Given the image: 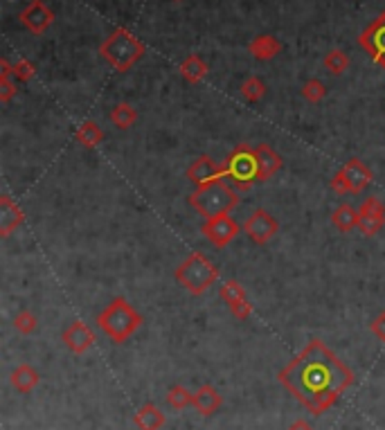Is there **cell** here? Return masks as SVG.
<instances>
[{
	"instance_id": "obj_30",
	"label": "cell",
	"mask_w": 385,
	"mask_h": 430,
	"mask_svg": "<svg viewBox=\"0 0 385 430\" xmlns=\"http://www.w3.org/2000/svg\"><path fill=\"white\" fill-rule=\"evenodd\" d=\"M324 95H327V88L320 79H309V82L302 86V97L311 101V104H320Z\"/></svg>"
},
{
	"instance_id": "obj_28",
	"label": "cell",
	"mask_w": 385,
	"mask_h": 430,
	"mask_svg": "<svg viewBox=\"0 0 385 430\" xmlns=\"http://www.w3.org/2000/svg\"><path fill=\"white\" fill-rule=\"evenodd\" d=\"M37 327H39V320H37V315H34L30 309H20V311L16 313V318H14V329H16L18 334L30 336V334L37 331Z\"/></svg>"
},
{
	"instance_id": "obj_27",
	"label": "cell",
	"mask_w": 385,
	"mask_h": 430,
	"mask_svg": "<svg viewBox=\"0 0 385 430\" xmlns=\"http://www.w3.org/2000/svg\"><path fill=\"white\" fill-rule=\"evenodd\" d=\"M16 79L11 75V65L7 59H3V75H0V101H9L16 95Z\"/></svg>"
},
{
	"instance_id": "obj_33",
	"label": "cell",
	"mask_w": 385,
	"mask_h": 430,
	"mask_svg": "<svg viewBox=\"0 0 385 430\" xmlns=\"http://www.w3.org/2000/svg\"><path fill=\"white\" fill-rule=\"evenodd\" d=\"M370 329H372V334H374L381 343H385V311H381V313L377 315V318L372 320Z\"/></svg>"
},
{
	"instance_id": "obj_14",
	"label": "cell",
	"mask_w": 385,
	"mask_h": 430,
	"mask_svg": "<svg viewBox=\"0 0 385 430\" xmlns=\"http://www.w3.org/2000/svg\"><path fill=\"white\" fill-rule=\"evenodd\" d=\"M52 20H54V14L50 11V7L43 3V0H32V3L23 9V14H20V23L34 34H43L52 25Z\"/></svg>"
},
{
	"instance_id": "obj_24",
	"label": "cell",
	"mask_w": 385,
	"mask_h": 430,
	"mask_svg": "<svg viewBox=\"0 0 385 430\" xmlns=\"http://www.w3.org/2000/svg\"><path fill=\"white\" fill-rule=\"evenodd\" d=\"M11 383H14L16 390L30 392V390L39 383V374H37V372H34L30 365H18V367L14 369V374H11Z\"/></svg>"
},
{
	"instance_id": "obj_32",
	"label": "cell",
	"mask_w": 385,
	"mask_h": 430,
	"mask_svg": "<svg viewBox=\"0 0 385 430\" xmlns=\"http://www.w3.org/2000/svg\"><path fill=\"white\" fill-rule=\"evenodd\" d=\"M169 403L174 405V408H185L187 403H194V397H189V392L185 388H172L169 390Z\"/></svg>"
},
{
	"instance_id": "obj_34",
	"label": "cell",
	"mask_w": 385,
	"mask_h": 430,
	"mask_svg": "<svg viewBox=\"0 0 385 430\" xmlns=\"http://www.w3.org/2000/svg\"><path fill=\"white\" fill-rule=\"evenodd\" d=\"M289 430H313V428H311V426H309L307 422H296V424H293V426H291Z\"/></svg>"
},
{
	"instance_id": "obj_16",
	"label": "cell",
	"mask_w": 385,
	"mask_h": 430,
	"mask_svg": "<svg viewBox=\"0 0 385 430\" xmlns=\"http://www.w3.org/2000/svg\"><path fill=\"white\" fill-rule=\"evenodd\" d=\"M23 223H25V212L11 201V196H0V236H9Z\"/></svg>"
},
{
	"instance_id": "obj_10",
	"label": "cell",
	"mask_w": 385,
	"mask_h": 430,
	"mask_svg": "<svg viewBox=\"0 0 385 430\" xmlns=\"http://www.w3.org/2000/svg\"><path fill=\"white\" fill-rule=\"evenodd\" d=\"M385 228V205L379 196H367L358 210V230L365 236H377Z\"/></svg>"
},
{
	"instance_id": "obj_5",
	"label": "cell",
	"mask_w": 385,
	"mask_h": 430,
	"mask_svg": "<svg viewBox=\"0 0 385 430\" xmlns=\"http://www.w3.org/2000/svg\"><path fill=\"white\" fill-rule=\"evenodd\" d=\"M174 275H176L178 284L187 289L191 296H203V293L217 284L219 268L203 253H191L185 262H180Z\"/></svg>"
},
{
	"instance_id": "obj_26",
	"label": "cell",
	"mask_w": 385,
	"mask_h": 430,
	"mask_svg": "<svg viewBox=\"0 0 385 430\" xmlns=\"http://www.w3.org/2000/svg\"><path fill=\"white\" fill-rule=\"evenodd\" d=\"M241 95L246 101H251V104H255V101H259L264 95H266V84L262 82L259 77H248L246 82L241 84Z\"/></svg>"
},
{
	"instance_id": "obj_17",
	"label": "cell",
	"mask_w": 385,
	"mask_h": 430,
	"mask_svg": "<svg viewBox=\"0 0 385 430\" xmlns=\"http://www.w3.org/2000/svg\"><path fill=\"white\" fill-rule=\"evenodd\" d=\"M255 151L259 160V183H264V180H270L282 169V156L275 149H270L268 144H257Z\"/></svg>"
},
{
	"instance_id": "obj_8",
	"label": "cell",
	"mask_w": 385,
	"mask_h": 430,
	"mask_svg": "<svg viewBox=\"0 0 385 430\" xmlns=\"http://www.w3.org/2000/svg\"><path fill=\"white\" fill-rule=\"evenodd\" d=\"M241 230H244V234H246L253 244L264 246V244H268V241L279 232V221H277L268 210L257 208V210H253L251 217L244 221Z\"/></svg>"
},
{
	"instance_id": "obj_9",
	"label": "cell",
	"mask_w": 385,
	"mask_h": 430,
	"mask_svg": "<svg viewBox=\"0 0 385 430\" xmlns=\"http://www.w3.org/2000/svg\"><path fill=\"white\" fill-rule=\"evenodd\" d=\"M239 223H236L230 214H223V217H212L206 219V223L201 225L203 236L214 246V248H225L234 241V236L239 234Z\"/></svg>"
},
{
	"instance_id": "obj_23",
	"label": "cell",
	"mask_w": 385,
	"mask_h": 430,
	"mask_svg": "<svg viewBox=\"0 0 385 430\" xmlns=\"http://www.w3.org/2000/svg\"><path fill=\"white\" fill-rule=\"evenodd\" d=\"M194 405H196V410H198V412H203V415H212V412L221 405V397H219V392H217V390H212L210 386H206V388H201L198 394L194 397Z\"/></svg>"
},
{
	"instance_id": "obj_12",
	"label": "cell",
	"mask_w": 385,
	"mask_h": 430,
	"mask_svg": "<svg viewBox=\"0 0 385 430\" xmlns=\"http://www.w3.org/2000/svg\"><path fill=\"white\" fill-rule=\"evenodd\" d=\"M219 296L221 300L228 304L230 313L234 315L236 320H248L253 313V304L248 302V296H246V289L239 284V282L234 279H228L223 282L221 289H219Z\"/></svg>"
},
{
	"instance_id": "obj_15",
	"label": "cell",
	"mask_w": 385,
	"mask_h": 430,
	"mask_svg": "<svg viewBox=\"0 0 385 430\" xmlns=\"http://www.w3.org/2000/svg\"><path fill=\"white\" fill-rule=\"evenodd\" d=\"M63 343L72 354H84V352H88L90 347H93L95 336H93V331L88 329L86 322L75 320L63 329Z\"/></svg>"
},
{
	"instance_id": "obj_13",
	"label": "cell",
	"mask_w": 385,
	"mask_h": 430,
	"mask_svg": "<svg viewBox=\"0 0 385 430\" xmlns=\"http://www.w3.org/2000/svg\"><path fill=\"white\" fill-rule=\"evenodd\" d=\"M358 43L372 54V59H374L381 68H385V11L363 34H360Z\"/></svg>"
},
{
	"instance_id": "obj_18",
	"label": "cell",
	"mask_w": 385,
	"mask_h": 430,
	"mask_svg": "<svg viewBox=\"0 0 385 430\" xmlns=\"http://www.w3.org/2000/svg\"><path fill=\"white\" fill-rule=\"evenodd\" d=\"M332 223L336 230L341 232H352L358 230V210H354L349 203H343L332 212Z\"/></svg>"
},
{
	"instance_id": "obj_7",
	"label": "cell",
	"mask_w": 385,
	"mask_h": 430,
	"mask_svg": "<svg viewBox=\"0 0 385 430\" xmlns=\"http://www.w3.org/2000/svg\"><path fill=\"white\" fill-rule=\"evenodd\" d=\"M372 180H374L372 169L363 160H358V158H349V160L334 174L332 189L336 191L338 196L360 194V191L372 185Z\"/></svg>"
},
{
	"instance_id": "obj_4",
	"label": "cell",
	"mask_w": 385,
	"mask_h": 430,
	"mask_svg": "<svg viewBox=\"0 0 385 430\" xmlns=\"http://www.w3.org/2000/svg\"><path fill=\"white\" fill-rule=\"evenodd\" d=\"M223 178L236 191H248L255 183H259V160L255 146L239 144L232 149L223 160Z\"/></svg>"
},
{
	"instance_id": "obj_3",
	"label": "cell",
	"mask_w": 385,
	"mask_h": 430,
	"mask_svg": "<svg viewBox=\"0 0 385 430\" xmlns=\"http://www.w3.org/2000/svg\"><path fill=\"white\" fill-rule=\"evenodd\" d=\"M97 327L113 343H124L142 327V315L127 298L118 296L97 315Z\"/></svg>"
},
{
	"instance_id": "obj_22",
	"label": "cell",
	"mask_w": 385,
	"mask_h": 430,
	"mask_svg": "<svg viewBox=\"0 0 385 430\" xmlns=\"http://www.w3.org/2000/svg\"><path fill=\"white\" fill-rule=\"evenodd\" d=\"M108 118H111V122L115 124L120 131H127V129L133 127L135 122H138V110H135L131 104H127V101H122V104L113 106Z\"/></svg>"
},
{
	"instance_id": "obj_25",
	"label": "cell",
	"mask_w": 385,
	"mask_h": 430,
	"mask_svg": "<svg viewBox=\"0 0 385 430\" xmlns=\"http://www.w3.org/2000/svg\"><path fill=\"white\" fill-rule=\"evenodd\" d=\"M135 424H138L142 430H158L165 424V417L158 412L153 405H144V408L135 415Z\"/></svg>"
},
{
	"instance_id": "obj_29",
	"label": "cell",
	"mask_w": 385,
	"mask_h": 430,
	"mask_svg": "<svg viewBox=\"0 0 385 430\" xmlns=\"http://www.w3.org/2000/svg\"><path fill=\"white\" fill-rule=\"evenodd\" d=\"M324 68L332 75H343L349 68V56L343 50H332L329 54L324 56Z\"/></svg>"
},
{
	"instance_id": "obj_21",
	"label": "cell",
	"mask_w": 385,
	"mask_h": 430,
	"mask_svg": "<svg viewBox=\"0 0 385 430\" xmlns=\"http://www.w3.org/2000/svg\"><path fill=\"white\" fill-rule=\"evenodd\" d=\"M180 75H183L185 82L198 84L201 79L208 75V63L203 61L198 54H189L187 59L180 63Z\"/></svg>"
},
{
	"instance_id": "obj_19",
	"label": "cell",
	"mask_w": 385,
	"mask_h": 430,
	"mask_svg": "<svg viewBox=\"0 0 385 430\" xmlns=\"http://www.w3.org/2000/svg\"><path fill=\"white\" fill-rule=\"evenodd\" d=\"M75 140L82 146H86V149H93V146H99L101 142H104V131H101L97 122L86 120L82 127L75 131Z\"/></svg>"
},
{
	"instance_id": "obj_11",
	"label": "cell",
	"mask_w": 385,
	"mask_h": 430,
	"mask_svg": "<svg viewBox=\"0 0 385 430\" xmlns=\"http://www.w3.org/2000/svg\"><path fill=\"white\" fill-rule=\"evenodd\" d=\"M185 176L194 187L210 185V183H214V180L223 178V163H217L208 153H203V156L194 158V160L189 163Z\"/></svg>"
},
{
	"instance_id": "obj_2",
	"label": "cell",
	"mask_w": 385,
	"mask_h": 430,
	"mask_svg": "<svg viewBox=\"0 0 385 430\" xmlns=\"http://www.w3.org/2000/svg\"><path fill=\"white\" fill-rule=\"evenodd\" d=\"M187 201H189L191 210L198 212V217L212 219V217L230 214L236 205H239V194H236V189L228 183V180L221 178V180H214L210 185L196 187Z\"/></svg>"
},
{
	"instance_id": "obj_31",
	"label": "cell",
	"mask_w": 385,
	"mask_h": 430,
	"mask_svg": "<svg viewBox=\"0 0 385 430\" xmlns=\"http://www.w3.org/2000/svg\"><path fill=\"white\" fill-rule=\"evenodd\" d=\"M34 65L30 63V61H25V59H20V61H16L14 65H11V75H14V79L16 82H30V79L34 77Z\"/></svg>"
},
{
	"instance_id": "obj_1",
	"label": "cell",
	"mask_w": 385,
	"mask_h": 430,
	"mask_svg": "<svg viewBox=\"0 0 385 430\" xmlns=\"http://www.w3.org/2000/svg\"><path fill=\"white\" fill-rule=\"evenodd\" d=\"M282 383L296 392L298 399L313 412H320L352 383V374L320 341H311V345L282 372Z\"/></svg>"
},
{
	"instance_id": "obj_6",
	"label": "cell",
	"mask_w": 385,
	"mask_h": 430,
	"mask_svg": "<svg viewBox=\"0 0 385 430\" xmlns=\"http://www.w3.org/2000/svg\"><path fill=\"white\" fill-rule=\"evenodd\" d=\"M99 52L118 72H127L129 68L144 54V43L140 39H135L129 30L120 27L101 43Z\"/></svg>"
},
{
	"instance_id": "obj_20",
	"label": "cell",
	"mask_w": 385,
	"mask_h": 430,
	"mask_svg": "<svg viewBox=\"0 0 385 430\" xmlns=\"http://www.w3.org/2000/svg\"><path fill=\"white\" fill-rule=\"evenodd\" d=\"M248 50H251V54L255 56V59L268 61V59H273V56L279 54L282 45H279V41L275 37H268V34H264V37H257Z\"/></svg>"
}]
</instances>
